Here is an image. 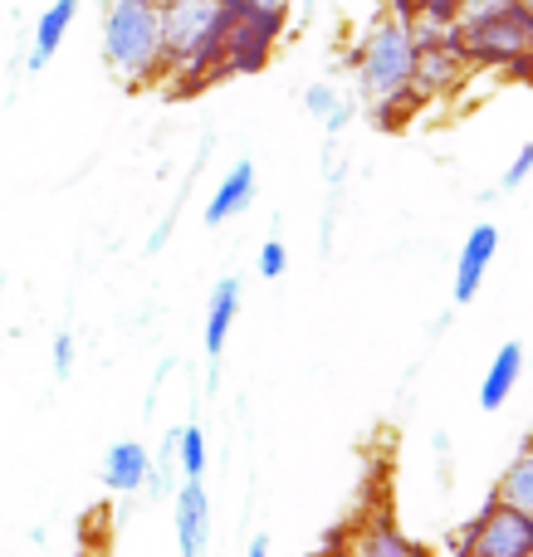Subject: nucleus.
<instances>
[{
    "label": "nucleus",
    "instance_id": "f257e3e1",
    "mask_svg": "<svg viewBox=\"0 0 533 557\" xmlns=\"http://www.w3.org/2000/svg\"><path fill=\"white\" fill-rule=\"evenodd\" d=\"M240 10H245L240 0H157L166 78H182V94H196L201 84L215 78L221 39Z\"/></svg>",
    "mask_w": 533,
    "mask_h": 557
},
{
    "label": "nucleus",
    "instance_id": "f03ea898",
    "mask_svg": "<svg viewBox=\"0 0 533 557\" xmlns=\"http://www.w3.org/2000/svg\"><path fill=\"white\" fill-rule=\"evenodd\" d=\"M456 45L466 64L533 74V10L519 0H470L456 20Z\"/></svg>",
    "mask_w": 533,
    "mask_h": 557
},
{
    "label": "nucleus",
    "instance_id": "7ed1b4c3",
    "mask_svg": "<svg viewBox=\"0 0 533 557\" xmlns=\"http://www.w3.org/2000/svg\"><path fill=\"white\" fill-rule=\"evenodd\" d=\"M103 64L133 88L162 84L166 49L157 0H113V5H103Z\"/></svg>",
    "mask_w": 533,
    "mask_h": 557
},
{
    "label": "nucleus",
    "instance_id": "20e7f679",
    "mask_svg": "<svg viewBox=\"0 0 533 557\" xmlns=\"http://www.w3.org/2000/svg\"><path fill=\"white\" fill-rule=\"evenodd\" d=\"M411 64H417V39L401 20L377 15L358 39V54H352V74L368 103H382L392 94H411Z\"/></svg>",
    "mask_w": 533,
    "mask_h": 557
},
{
    "label": "nucleus",
    "instance_id": "39448f33",
    "mask_svg": "<svg viewBox=\"0 0 533 557\" xmlns=\"http://www.w3.org/2000/svg\"><path fill=\"white\" fill-rule=\"evenodd\" d=\"M466 557H533V519L485 499L470 523H460Z\"/></svg>",
    "mask_w": 533,
    "mask_h": 557
},
{
    "label": "nucleus",
    "instance_id": "423d86ee",
    "mask_svg": "<svg viewBox=\"0 0 533 557\" xmlns=\"http://www.w3.org/2000/svg\"><path fill=\"white\" fill-rule=\"evenodd\" d=\"M284 35V20L280 15H255V10H240L231 20L221 39V64H215V78H235V74H260L270 64L274 45Z\"/></svg>",
    "mask_w": 533,
    "mask_h": 557
},
{
    "label": "nucleus",
    "instance_id": "0eeeda50",
    "mask_svg": "<svg viewBox=\"0 0 533 557\" xmlns=\"http://www.w3.org/2000/svg\"><path fill=\"white\" fill-rule=\"evenodd\" d=\"M329 553L333 557H431L426 543L407 539L392 519H362V523H348L329 539Z\"/></svg>",
    "mask_w": 533,
    "mask_h": 557
},
{
    "label": "nucleus",
    "instance_id": "6e6552de",
    "mask_svg": "<svg viewBox=\"0 0 533 557\" xmlns=\"http://www.w3.org/2000/svg\"><path fill=\"white\" fill-rule=\"evenodd\" d=\"M172 533L182 557H211V494L201 480L176 484L172 499Z\"/></svg>",
    "mask_w": 533,
    "mask_h": 557
},
{
    "label": "nucleus",
    "instance_id": "1a4fd4ad",
    "mask_svg": "<svg viewBox=\"0 0 533 557\" xmlns=\"http://www.w3.org/2000/svg\"><path fill=\"white\" fill-rule=\"evenodd\" d=\"M495 255H499V225L480 221L475 231L460 240V255H456V278H450L456 304H470V298L485 288V274H489V264H495Z\"/></svg>",
    "mask_w": 533,
    "mask_h": 557
},
{
    "label": "nucleus",
    "instance_id": "9d476101",
    "mask_svg": "<svg viewBox=\"0 0 533 557\" xmlns=\"http://www.w3.org/2000/svg\"><path fill=\"white\" fill-rule=\"evenodd\" d=\"M460 69H466V54H460V45L450 39V45H426L417 49V64H411V98L417 103H431V98L450 94L460 78Z\"/></svg>",
    "mask_w": 533,
    "mask_h": 557
},
{
    "label": "nucleus",
    "instance_id": "9b49d317",
    "mask_svg": "<svg viewBox=\"0 0 533 557\" xmlns=\"http://www.w3.org/2000/svg\"><path fill=\"white\" fill-rule=\"evenodd\" d=\"M255 191H260V166H255L250 157H240V162L215 182L211 201H206V225H225V221H235V215H245L255 206Z\"/></svg>",
    "mask_w": 533,
    "mask_h": 557
},
{
    "label": "nucleus",
    "instance_id": "f8f14e48",
    "mask_svg": "<svg viewBox=\"0 0 533 557\" xmlns=\"http://www.w3.org/2000/svg\"><path fill=\"white\" fill-rule=\"evenodd\" d=\"M235 318H240V278L225 274V278H215L211 304H206V327H201V347L211 357V386H215V362H221L225 343H231Z\"/></svg>",
    "mask_w": 533,
    "mask_h": 557
},
{
    "label": "nucleus",
    "instance_id": "ddd939ff",
    "mask_svg": "<svg viewBox=\"0 0 533 557\" xmlns=\"http://www.w3.org/2000/svg\"><path fill=\"white\" fill-rule=\"evenodd\" d=\"M524 372H529L524 343H519V337L499 343V352L489 357V367H485V382H480V406H485V411H499V406H509V396L519 392Z\"/></svg>",
    "mask_w": 533,
    "mask_h": 557
},
{
    "label": "nucleus",
    "instance_id": "4468645a",
    "mask_svg": "<svg viewBox=\"0 0 533 557\" xmlns=\"http://www.w3.org/2000/svg\"><path fill=\"white\" fill-rule=\"evenodd\" d=\"M78 5H84V0H54V5H49L45 15L35 20V35H29V54H25V69H29V74H39V69L54 59V49L64 45V35L74 29Z\"/></svg>",
    "mask_w": 533,
    "mask_h": 557
},
{
    "label": "nucleus",
    "instance_id": "2eb2a0df",
    "mask_svg": "<svg viewBox=\"0 0 533 557\" xmlns=\"http://www.w3.org/2000/svg\"><path fill=\"white\" fill-rule=\"evenodd\" d=\"M152 470V450L142 441H113L103 455V484L113 494H137Z\"/></svg>",
    "mask_w": 533,
    "mask_h": 557
},
{
    "label": "nucleus",
    "instance_id": "dca6fc26",
    "mask_svg": "<svg viewBox=\"0 0 533 557\" xmlns=\"http://www.w3.org/2000/svg\"><path fill=\"white\" fill-rule=\"evenodd\" d=\"M495 504H505V509L524 513V519H533V445L524 441L519 445V455L505 465V474H499L495 494H489Z\"/></svg>",
    "mask_w": 533,
    "mask_h": 557
},
{
    "label": "nucleus",
    "instance_id": "f3484780",
    "mask_svg": "<svg viewBox=\"0 0 533 557\" xmlns=\"http://www.w3.org/2000/svg\"><path fill=\"white\" fill-rule=\"evenodd\" d=\"M303 108H309L313 123H323L333 137H338L343 127L352 123V103L343 98V88H338V84H329V78H319V84L303 88Z\"/></svg>",
    "mask_w": 533,
    "mask_h": 557
},
{
    "label": "nucleus",
    "instance_id": "a211bd4d",
    "mask_svg": "<svg viewBox=\"0 0 533 557\" xmlns=\"http://www.w3.org/2000/svg\"><path fill=\"white\" fill-rule=\"evenodd\" d=\"M206 465H211V445H206V431L196 421L176 425V470L186 480H206Z\"/></svg>",
    "mask_w": 533,
    "mask_h": 557
},
{
    "label": "nucleus",
    "instance_id": "6ab92c4d",
    "mask_svg": "<svg viewBox=\"0 0 533 557\" xmlns=\"http://www.w3.org/2000/svg\"><path fill=\"white\" fill-rule=\"evenodd\" d=\"M533 176V137L524 147H519L515 157H509V166H505V176H499V191H519V186H524Z\"/></svg>",
    "mask_w": 533,
    "mask_h": 557
},
{
    "label": "nucleus",
    "instance_id": "aec40b11",
    "mask_svg": "<svg viewBox=\"0 0 533 557\" xmlns=\"http://www.w3.org/2000/svg\"><path fill=\"white\" fill-rule=\"evenodd\" d=\"M255 270H260V278H280L284 270H289V250H284L280 240H264V245H260V260H255Z\"/></svg>",
    "mask_w": 533,
    "mask_h": 557
},
{
    "label": "nucleus",
    "instance_id": "412c9836",
    "mask_svg": "<svg viewBox=\"0 0 533 557\" xmlns=\"http://www.w3.org/2000/svg\"><path fill=\"white\" fill-rule=\"evenodd\" d=\"M470 0H417V15H431V20H446V25H456L460 15H466Z\"/></svg>",
    "mask_w": 533,
    "mask_h": 557
},
{
    "label": "nucleus",
    "instance_id": "4be33fe9",
    "mask_svg": "<svg viewBox=\"0 0 533 557\" xmlns=\"http://www.w3.org/2000/svg\"><path fill=\"white\" fill-rule=\"evenodd\" d=\"M54 376L59 382L74 376V333H54Z\"/></svg>",
    "mask_w": 533,
    "mask_h": 557
},
{
    "label": "nucleus",
    "instance_id": "5701e85b",
    "mask_svg": "<svg viewBox=\"0 0 533 557\" xmlns=\"http://www.w3.org/2000/svg\"><path fill=\"white\" fill-rule=\"evenodd\" d=\"M240 5L245 10H255V15H289V5H294V0H240Z\"/></svg>",
    "mask_w": 533,
    "mask_h": 557
},
{
    "label": "nucleus",
    "instance_id": "b1692460",
    "mask_svg": "<svg viewBox=\"0 0 533 557\" xmlns=\"http://www.w3.org/2000/svg\"><path fill=\"white\" fill-rule=\"evenodd\" d=\"M245 557H270V539H264V533H255V539H250V553H245Z\"/></svg>",
    "mask_w": 533,
    "mask_h": 557
},
{
    "label": "nucleus",
    "instance_id": "393cba45",
    "mask_svg": "<svg viewBox=\"0 0 533 557\" xmlns=\"http://www.w3.org/2000/svg\"><path fill=\"white\" fill-rule=\"evenodd\" d=\"M524 352H529V367H533V337H529V347H524Z\"/></svg>",
    "mask_w": 533,
    "mask_h": 557
},
{
    "label": "nucleus",
    "instance_id": "a878e982",
    "mask_svg": "<svg viewBox=\"0 0 533 557\" xmlns=\"http://www.w3.org/2000/svg\"><path fill=\"white\" fill-rule=\"evenodd\" d=\"M519 5H529V10H533V0H519Z\"/></svg>",
    "mask_w": 533,
    "mask_h": 557
},
{
    "label": "nucleus",
    "instance_id": "bb28decb",
    "mask_svg": "<svg viewBox=\"0 0 533 557\" xmlns=\"http://www.w3.org/2000/svg\"><path fill=\"white\" fill-rule=\"evenodd\" d=\"M529 445H533V431H529Z\"/></svg>",
    "mask_w": 533,
    "mask_h": 557
},
{
    "label": "nucleus",
    "instance_id": "cd10ccee",
    "mask_svg": "<svg viewBox=\"0 0 533 557\" xmlns=\"http://www.w3.org/2000/svg\"><path fill=\"white\" fill-rule=\"evenodd\" d=\"M103 5H113V0H103Z\"/></svg>",
    "mask_w": 533,
    "mask_h": 557
}]
</instances>
